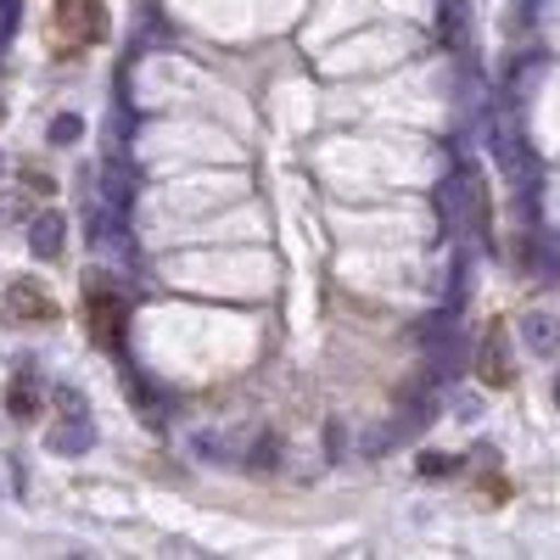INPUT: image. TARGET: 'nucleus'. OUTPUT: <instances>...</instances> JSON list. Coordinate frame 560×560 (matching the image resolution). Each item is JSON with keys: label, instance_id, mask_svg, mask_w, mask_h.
Instances as JSON below:
<instances>
[{"label": "nucleus", "instance_id": "f03ea898", "mask_svg": "<svg viewBox=\"0 0 560 560\" xmlns=\"http://www.w3.org/2000/svg\"><path fill=\"white\" fill-rule=\"evenodd\" d=\"M90 337H96L102 348H118V337H124V298H113V292H90Z\"/></svg>", "mask_w": 560, "mask_h": 560}, {"label": "nucleus", "instance_id": "7ed1b4c3", "mask_svg": "<svg viewBox=\"0 0 560 560\" xmlns=\"http://www.w3.org/2000/svg\"><path fill=\"white\" fill-rule=\"evenodd\" d=\"M12 314H23V319H57V303L18 280V287H12Z\"/></svg>", "mask_w": 560, "mask_h": 560}, {"label": "nucleus", "instance_id": "f257e3e1", "mask_svg": "<svg viewBox=\"0 0 560 560\" xmlns=\"http://www.w3.org/2000/svg\"><path fill=\"white\" fill-rule=\"evenodd\" d=\"M102 34H107L102 0H57L51 7V28H45V39H51L57 57H79L84 45H96Z\"/></svg>", "mask_w": 560, "mask_h": 560}]
</instances>
